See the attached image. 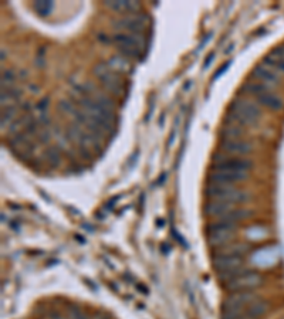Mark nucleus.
<instances>
[{
  "instance_id": "1",
  "label": "nucleus",
  "mask_w": 284,
  "mask_h": 319,
  "mask_svg": "<svg viewBox=\"0 0 284 319\" xmlns=\"http://www.w3.org/2000/svg\"><path fill=\"white\" fill-rule=\"evenodd\" d=\"M257 299V295L252 291L232 293L225 299L222 306V319H239L247 309V306Z\"/></svg>"
},
{
  "instance_id": "2",
  "label": "nucleus",
  "mask_w": 284,
  "mask_h": 319,
  "mask_svg": "<svg viewBox=\"0 0 284 319\" xmlns=\"http://www.w3.org/2000/svg\"><path fill=\"white\" fill-rule=\"evenodd\" d=\"M112 44L118 49L121 55L128 60L139 58L142 54V49L145 46V41L142 34H132V33H115L112 37Z\"/></svg>"
},
{
  "instance_id": "3",
  "label": "nucleus",
  "mask_w": 284,
  "mask_h": 319,
  "mask_svg": "<svg viewBox=\"0 0 284 319\" xmlns=\"http://www.w3.org/2000/svg\"><path fill=\"white\" fill-rule=\"evenodd\" d=\"M234 121L242 123L243 126L253 125L258 122L261 118V109L255 102L244 99V98H236L230 104V112L228 114Z\"/></svg>"
},
{
  "instance_id": "4",
  "label": "nucleus",
  "mask_w": 284,
  "mask_h": 319,
  "mask_svg": "<svg viewBox=\"0 0 284 319\" xmlns=\"http://www.w3.org/2000/svg\"><path fill=\"white\" fill-rule=\"evenodd\" d=\"M205 195L210 201H222L230 204H239L247 200V193L234 185H207Z\"/></svg>"
},
{
  "instance_id": "5",
  "label": "nucleus",
  "mask_w": 284,
  "mask_h": 319,
  "mask_svg": "<svg viewBox=\"0 0 284 319\" xmlns=\"http://www.w3.org/2000/svg\"><path fill=\"white\" fill-rule=\"evenodd\" d=\"M237 236V226L229 223H219L213 221L206 230V239L212 247H222L225 244H229Z\"/></svg>"
},
{
  "instance_id": "6",
  "label": "nucleus",
  "mask_w": 284,
  "mask_h": 319,
  "mask_svg": "<svg viewBox=\"0 0 284 319\" xmlns=\"http://www.w3.org/2000/svg\"><path fill=\"white\" fill-rule=\"evenodd\" d=\"M263 282V277L252 270H244L236 277L225 282V290L229 293H242V291H252L257 287H260Z\"/></svg>"
},
{
  "instance_id": "7",
  "label": "nucleus",
  "mask_w": 284,
  "mask_h": 319,
  "mask_svg": "<svg viewBox=\"0 0 284 319\" xmlns=\"http://www.w3.org/2000/svg\"><path fill=\"white\" fill-rule=\"evenodd\" d=\"M148 17L145 14H127L118 20L112 22V27L120 30L121 33H132V34H142L147 27Z\"/></svg>"
},
{
  "instance_id": "8",
  "label": "nucleus",
  "mask_w": 284,
  "mask_h": 319,
  "mask_svg": "<svg viewBox=\"0 0 284 319\" xmlns=\"http://www.w3.org/2000/svg\"><path fill=\"white\" fill-rule=\"evenodd\" d=\"M252 160L244 158H236V156H215L212 169H222V171H234V172H247L252 169Z\"/></svg>"
},
{
  "instance_id": "9",
  "label": "nucleus",
  "mask_w": 284,
  "mask_h": 319,
  "mask_svg": "<svg viewBox=\"0 0 284 319\" xmlns=\"http://www.w3.org/2000/svg\"><path fill=\"white\" fill-rule=\"evenodd\" d=\"M247 176H249L247 172L212 169V172L207 176V180H209V185H236L237 182L244 180Z\"/></svg>"
},
{
  "instance_id": "10",
  "label": "nucleus",
  "mask_w": 284,
  "mask_h": 319,
  "mask_svg": "<svg viewBox=\"0 0 284 319\" xmlns=\"http://www.w3.org/2000/svg\"><path fill=\"white\" fill-rule=\"evenodd\" d=\"M220 150L225 155L239 158V156H246V155L252 153L253 145L243 138L242 139H222Z\"/></svg>"
},
{
  "instance_id": "11",
  "label": "nucleus",
  "mask_w": 284,
  "mask_h": 319,
  "mask_svg": "<svg viewBox=\"0 0 284 319\" xmlns=\"http://www.w3.org/2000/svg\"><path fill=\"white\" fill-rule=\"evenodd\" d=\"M252 75L255 77L257 80V82H260V84H263V85H266V87H276V85H279V74L274 71V70H271L267 66H264V64H258L253 68V71H252Z\"/></svg>"
},
{
  "instance_id": "12",
  "label": "nucleus",
  "mask_w": 284,
  "mask_h": 319,
  "mask_svg": "<svg viewBox=\"0 0 284 319\" xmlns=\"http://www.w3.org/2000/svg\"><path fill=\"white\" fill-rule=\"evenodd\" d=\"M250 245L247 243H240V241H232L229 244H225L222 247L215 248L213 255H226V257H243L249 253Z\"/></svg>"
},
{
  "instance_id": "13",
  "label": "nucleus",
  "mask_w": 284,
  "mask_h": 319,
  "mask_svg": "<svg viewBox=\"0 0 284 319\" xmlns=\"http://www.w3.org/2000/svg\"><path fill=\"white\" fill-rule=\"evenodd\" d=\"M100 82L107 91L114 94V95H122V93H124V84H122L121 77H120V74H117L112 70H109L105 75H103L100 78Z\"/></svg>"
},
{
  "instance_id": "14",
  "label": "nucleus",
  "mask_w": 284,
  "mask_h": 319,
  "mask_svg": "<svg viewBox=\"0 0 284 319\" xmlns=\"http://www.w3.org/2000/svg\"><path fill=\"white\" fill-rule=\"evenodd\" d=\"M220 135L223 139H242L244 135V126L228 115L223 128L220 129Z\"/></svg>"
},
{
  "instance_id": "15",
  "label": "nucleus",
  "mask_w": 284,
  "mask_h": 319,
  "mask_svg": "<svg viewBox=\"0 0 284 319\" xmlns=\"http://www.w3.org/2000/svg\"><path fill=\"white\" fill-rule=\"evenodd\" d=\"M105 6L118 13H128V14H138L141 10V3L138 1H128V0H111L105 1Z\"/></svg>"
},
{
  "instance_id": "16",
  "label": "nucleus",
  "mask_w": 284,
  "mask_h": 319,
  "mask_svg": "<svg viewBox=\"0 0 284 319\" xmlns=\"http://www.w3.org/2000/svg\"><path fill=\"white\" fill-rule=\"evenodd\" d=\"M236 207V204H230V203H222V201H207L203 207V212L207 217H213L215 220L222 217L223 214L229 213Z\"/></svg>"
},
{
  "instance_id": "17",
  "label": "nucleus",
  "mask_w": 284,
  "mask_h": 319,
  "mask_svg": "<svg viewBox=\"0 0 284 319\" xmlns=\"http://www.w3.org/2000/svg\"><path fill=\"white\" fill-rule=\"evenodd\" d=\"M250 216H252V212H250V210L234 207L233 210H230L229 213L223 214L222 217L216 219L215 221H219V223H229V224L237 226V223H240V221H243L246 219H249Z\"/></svg>"
},
{
  "instance_id": "18",
  "label": "nucleus",
  "mask_w": 284,
  "mask_h": 319,
  "mask_svg": "<svg viewBox=\"0 0 284 319\" xmlns=\"http://www.w3.org/2000/svg\"><path fill=\"white\" fill-rule=\"evenodd\" d=\"M256 101L258 104H261L263 106L273 109V111H279L283 108V99L276 95L274 93H271L270 90H267L266 93H263L260 97H257Z\"/></svg>"
},
{
  "instance_id": "19",
  "label": "nucleus",
  "mask_w": 284,
  "mask_h": 319,
  "mask_svg": "<svg viewBox=\"0 0 284 319\" xmlns=\"http://www.w3.org/2000/svg\"><path fill=\"white\" fill-rule=\"evenodd\" d=\"M22 95H23L22 90L17 87L1 90V108L9 105H17V102L22 99Z\"/></svg>"
},
{
  "instance_id": "20",
  "label": "nucleus",
  "mask_w": 284,
  "mask_h": 319,
  "mask_svg": "<svg viewBox=\"0 0 284 319\" xmlns=\"http://www.w3.org/2000/svg\"><path fill=\"white\" fill-rule=\"evenodd\" d=\"M108 66L112 71H115L117 74H125L131 70V61L128 58H125L124 55H112L108 60Z\"/></svg>"
},
{
  "instance_id": "21",
  "label": "nucleus",
  "mask_w": 284,
  "mask_h": 319,
  "mask_svg": "<svg viewBox=\"0 0 284 319\" xmlns=\"http://www.w3.org/2000/svg\"><path fill=\"white\" fill-rule=\"evenodd\" d=\"M267 302L266 301H263V299H260V298H257L255 302H252L250 305L247 306V309L244 311L243 315H247V317H250V318L253 319H258L260 317H263L264 314H266V311H267Z\"/></svg>"
},
{
  "instance_id": "22",
  "label": "nucleus",
  "mask_w": 284,
  "mask_h": 319,
  "mask_svg": "<svg viewBox=\"0 0 284 319\" xmlns=\"http://www.w3.org/2000/svg\"><path fill=\"white\" fill-rule=\"evenodd\" d=\"M263 64L264 66H267L269 68H274L276 71H279V73H283L284 74V58L282 57H277V55H274V54H267L264 58H263Z\"/></svg>"
},
{
  "instance_id": "23",
  "label": "nucleus",
  "mask_w": 284,
  "mask_h": 319,
  "mask_svg": "<svg viewBox=\"0 0 284 319\" xmlns=\"http://www.w3.org/2000/svg\"><path fill=\"white\" fill-rule=\"evenodd\" d=\"M16 115H17V105L3 106L1 108V129H4L9 123L12 125Z\"/></svg>"
},
{
  "instance_id": "24",
  "label": "nucleus",
  "mask_w": 284,
  "mask_h": 319,
  "mask_svg": "<svg viewBox=\"0 0 284 319\" xmlns=\"http://www.w3.org/2000/svg\"><path fill=\"white\" fill-rule=\"evenodd\" d=\"M16 81H17V75H16L14 71H12V70L3 71V73H1V90L16 87V85H14Z\"/></svg>"
},
{
  "instance_id": "25",
  "label": "nucleus",
  "mask_w": 284,
  "mask_h": 319,
  "mask_svg": "<svg viewBox=\"0 0 284 319\" xmlns=\"http://www.w3.org/2000/svg\"><path fill=\"white\" fill-rule=\"evenodd\" d=\"M33 7L40 16H49L53 10V3L52 1H34Z\"/></svg>"
},
{
  "instance_id": "26",
  "label": "nucleus",
  "mask_w": 284,
  "mask_h": 319,
  "mask_svg": "<svg viewBox=\"0 0 284 319\" xmlns=\"http://www.w3.org/2000/svg\"><path fill=\"white\" fill-rule=\"evenodd\" d=\"M44 158L46 160H49L50 165L57 166L60 163V152L57 150V147H49L44 153Z\"/></svg>"
},
{
  "instance_id": "27",
  "label": "nucleus",
  "mask_w": 284,
  "mask_h": 319,
  "mask_svg": "<svg viewBox=\"0 0 284 319\" xmlns=\"http://www.w3.org/2000/svg\"><path fill=\"white\" fill-rule=\"evenodd\" d=\"M47 102H49V98H44L43 101H40V102H39V105H37V108L40 109L43 114H44V111H46V109H47V106H49V104H47Z\"/></svg>"
},
{
  "instance_id": "28",
  "label": "nucleus",
  "mask_w": 284,
  "mask_h": 319,
  "mask_svg": "<svg viewBox=\"0 0 284 319\" xmlns=\"http://www.w3.org/2000/svg\"><path fill=\"white\" fill-rule=\"evenodd\" d=\"M230 64H232V61H228V63L225 64V66L222 67V68H219V71H217L216 74H215V77H213V80H216V78H219V77H220V74H223V73H225V70H226V68H228V67H229Z\"/></svg>"
},
{
  "instance_id": "29",
  "label": "nucleus",
  "mask_w": 284,
  "mask_h": 319,
  "mask_svg": "<svg viewBox=\"0 0 284 319\" xmlns=\"http://www.w3.org/2000/svg\"><path fill=\"white\" fill-rule=\"evenodd\" d=\"M279 50H280V53H282V55L284 57V44H282V46H279Z\"/></svg>"
},
{
  "instance_id": "30",
  "label": "nucleus",
  "mask_w": 284,
  "mask_h": 319,
  "mask_svg": "<svg viewBox=\"0 0 284 319\" xmlns=\"http://www.w3.org/2000/svg\"><path fill=\"white\" fill-rule=\"evenodd\" d=\"M239 319H253V318H250V317H247V315H242Z\"/></svg>"
}]
</instances>
